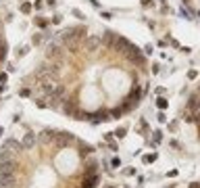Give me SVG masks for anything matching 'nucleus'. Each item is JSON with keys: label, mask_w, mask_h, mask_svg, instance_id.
<instances>
[{"label": "nucleus", "mask_w": 200, "mask_h": 188, "mask_svg": "<svg viewBox=\"0 0 200 188\" xmlns=\"http://www.w3.org/2000/svg\"><path fill=\"white\" fill-rule=\"evenodd\" d=\"M77 144H79V148H81V155H90V153H94V146L85 144V142H77Z\"/></svg>", "instance_id": "nucleus-10"}, {"label": "nucleus", "mask_w": 200, "mask_h": 188, "mask_svg": "<svg viewBox=\"0 0 200 188\" xmlns=\"http://www.w3.org/2000/svg\"><path fill=\"white\" fill-rule=\"evenodd\" d=\"M4 148L8 150V148H13V150H23V144L21 142H17L15 138H8L6 142H4Z\"/></svg>", "instance_id": "nucleus-8"}, {"label": "nucleus", "mask_w": 200, "mask_h": 188, "mask_svg": "<svg viewBox=\"0 0 200 188\" xmlns=\"http://www.w3.org/2000/svg\"><path fill=\"white\" fill-rule=\"evenodd\" d=\"M108 148H111V150H115V153L119 150V146H117V142H115V140H111V142H108Z\"/></svg>", "instance_id": "nucleus-16"}, {"label": "nucleus", "mask_w": 200, "mask_h": 188, "mask_svg": "<svg viewBox=\"0 0 200 188\" xmlns=\"http://www.w3.org/2000/svg\"><path fill=\"white\" fill-rule=\"evenodd\" d=\"M106 188H117V186H115V184H108V186H106Z\"/></svg>", "instance_id": "nucleus-22"}, {"label": "nucleus", "mask_w": 200, "mask_h": 188, "mask_svg": "<svg viewBox=\"0 0 200 188\" xmlns=\"http://www.w3.org/2000/svg\"><path fill=\"white\" fill-rule=\"evenodd\" d=\"M125 136H127V130H125V128H117L115 138H119V140H121V138H125Z\"/></svg>", "instance_id": "nucleus-13"}, {"label": "nucleus", "mask_w": 200, "mask_h": 188, "mask_svg": "<svg viewBox=\"0 0 200 188\" xmlns=\"http://www.w3.org/2000/svg\"><path fill=\"white\" fill-rule=\"evenodd\" d=\"M152 140L159 144V142L163 140V132H161V130H154V132H152Z\"/></svg>", "instance_id": "nucleus-12"}, {"label": "nucleus", "mask_w": 200, "mask_h": 188, "mask_svg": "<svg viewBox=\"0 0 200 188\" xmlns=\"http://www.w3.org/2000/svg\"><path fill=\"white\" fill-rule=\"evenodd\" d=\"M156 105H159V109H165V107H167V100H165V98H159Z\"/></svg>", "instance_id": "nucleus-17"}, {"label": "nucleus", "mask_w": 200, "mask_h": 188, "mask_svg": "<svg viewBox=\"0 0 200 188\" xmlns=\"http://www.w3.org/2000/svg\"><path fill=\"white\" fill-rule=\"evenodd\" d=\"M2 134H4V128H0V136H2Z\"/></svg>", "instance_id": "nucleus-23"}, {"label": "nucleus", "mask_w": 200, "mask_h": 188, "mask_svg": "<svg viewBox=\"0 0 200 188\" xmlns=\"http://www.w3.org/2000/svg\"><path fill=\"white\" fill-rule=\"evenodd\" d=\"M0 174H17V163L13 159L0 161Z\"/></svg>", "instance_id": "nucleus-4"}, {"label": "nucleus", "mask_w": 200, "mask_h": 188, "mask_svg": "<svg viewBox=\"0 0 200 188\" xmlns=\"http://www.w3.org/2000/svg\"><path fill=\"white\" fill-rule=\"evenodd\" d=\"M8 159V155H6V148L2 150V153H0V161H6Z\"/></svg>", "instance_id": "nucleus-20"}, {"label": "nucleus", "mask_w": 200, "mask_h": 188, "mask_svg": "<svg viewBox=\"0 0 200 188\" xmlns=\"http://www.w3.org/2000/svg\"><path fill=\"white\" fill-rule=\"evenodd\" d=\"M111 167H113V169H119V167H121V159H119V157H113V159H111Z\"/></svg>", "instance_id": "nucleus-14"}, {"label": "nucleus", "mask_w": 200, "mask_h": 188, "mask_svg": "<svg viewBox=\"0 0 200 188\" xmlns=\"http://www.w3.org/2000/svg\"><path fill=\"white\" fill-rule=\"evenodd\" d=\"M73 142H77V140H75V136H73L71 132H56L54 144H56L58 148H65V146H69V144H73Z\"/></svg>", "instance_id": "nucleus-1"}, {"label": "nucleus", "mask_w": 200, "mask_h": 188, "mask_svg": "<svg viewBox=\"0 0 200 188\" xmlns=\"http://www.w3.org/2000/svg\"><path fill=\"white\" fill-rule=\"evenodd\" d=\"M17 178L15 174H0V188H15Z\"/></svg>", "instance_id": "nucleus-3"}, {"label": "nucleus", "mask_w": 200, "mask_h": 188, "mask_svg": "<svg viewBox=\"0 0 200 188\" xmlns=\"http://www.w3.org/2000/svg\"><path fill=\"white\" fill-rule=\"evenodd\" d=\"M21 96H25V98L31 96V90H29V88H23V90H21Z\"/></svg>", "instance_id": "nucleus-19"}, {"label": "nucleus", "mask_w": 200, "mask_h": 188, "mask_svg": "<svg viewBox=\"0 0 200 188\" xmlns=\"http://www.w3.org/2000/svg\"><path fill=\"white\" fill-rule=\"evenodd\" d=\"M21 144H23V148H31L33 144H36V136H33V132H27L23 136V140H21Z\"/></svg>", "instance_id": "nucleus-6"}, {"label": "nucleus", "mask_w": 200, "mask_h": 188, "mask_svg": "<svg viewBox=\"0 0 200 188\" xmlns=\"http://www.w3.org/2000/svg\"><path fill=\"white\" fill-rule=\"evenodd\" d=\"M54 138H56V132H52V130H44V132H42V136H40V140L44 142V144L54 142Z\"/></svg>", "instance_id": "nucleus-7"}, {"label": "nucleus", "mask_w": 200, "mask_h": 188, "mask_svg": "<svg viewBox=\"0 0 200 188\" xmlns=\"http://www.w3.org/2000/svg\"><path fill=\"white\" fill-rule=\"evenodd\" d=\"M181 4H184V8L188 13L200 17V0H181Z\"/></svg>", "instance_id": "nucleus-2"}, {"label": "nucleus", "mask_w": 200, "mask_h": 188, "mask_svg": "<svg viewBox=\"0 0 200 188\" xmlns=\"http://www.w3.org/2000/svg\"><path fill=\"white\" fill-rule=\"evenodd\" d=\"M100 182V176L98 174H90V176H83V182H81V188H96Z\"/></svg>", "instance_id": "nucleus-5"}, {"label": "nucleus", "mask_w": 200, "mask_h": 188, "mask_svg": "<svg viewBox=\"0 0 200 188\" xmlns=\"http://www.w3.org/2000/svg\"><path fill=\"white\" fill-rule=\"evenodd\" d=\"M142 161H144L146 165H148V163H154V161H156V153H152V155H144Z\"/></svg>", "instance_id": "nucleus-11"}, {"label": "nucleus", "mask_w": 200, "mask_h": 188, "mask_svg": "<svg viewBox=\"0 0 200 188\" xmlns=\"http://www.w3.org/2000/svg\"><path fill=\"white\" fill-rule=\"evenodd\" d=\"M21 11H23V13H29V11H31V6H29V4H23V6H21Z\"/></svg>", "instance_id": "nucleus-21"}, {"label": "nucleus", "mask_w": 200, "mask_h": 188, "mask_svg": "<svg viewBox=\"0 0 200 188\" xmlns=\"http://www.w3.org/2000/svg\"><path fill=\"white\" fill-rule=\"evenodd\" d=\"M138 172H136V167H129V169H125V176H136Z\"/></svg>", "instance_id": "nucleus-18"}, {"label": "nucleus", "mask_w": 200, "mask_h": 188, "mask_svg": "<svg viewBox=\"0 0 200 188\" xmlns=\"http://www.w3.org/2000/svg\"><path fill=\"white\" fill-rule=\"evenodd\" d=\"M96 167H98V163L96 161H88V163H85V172H83V176H90V174H96Z\"/></svg>", "instance_id": "nucleus-9"}, {"label": "nucleus", "mask_w": 200, "mask_h": 188, "mask_svg": "<svg viewBox=\"0 0 200 188\" xmlns=\"http://www.w3.org/2000/svg\"><path fill=\"white\" fill-rule=\"evenodd\" d=\"M104 140H106V142L115 140V132H106V134H104Z\"/></svg>", "instance_id": "nucleus-15"}]
</instances>
